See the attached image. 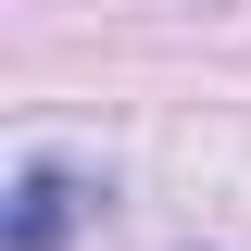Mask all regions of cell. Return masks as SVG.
Masks as SVG:
<instances>
[{"label": "cell", "instance_id": "obj_1", "mask_svg": "<svg viewBox=\"0 0 251 251\" xmlns=\"http://www.w3.org/2000/svg\"><path fill=\"white\" fill-rule=\"evenodd\" d=\"M88 214H100V188L75 176L63 151H25V163H13V201H0V251H63Z\"/></svg>", "mask_w": 251, "mask_h": 251}]
</instances>
